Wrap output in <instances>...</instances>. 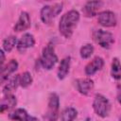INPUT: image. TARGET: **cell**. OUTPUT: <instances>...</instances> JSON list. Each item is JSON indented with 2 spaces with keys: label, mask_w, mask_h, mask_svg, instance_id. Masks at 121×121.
Masks as SVG:
<instances>
[{
  "label": "cell",
  "mask_w": 121,
  "mask_h": 121,
  "mask_svg": "<svg viewBox=\"0 0 121 121\" xmlns=\"http://www.w3.org/2000/svg\"><path fill=\"white\" fill-rule=\"evenodd\" d=\"M78 21H79V13L76 9H71L65 12L61 16L60 23H59L60 33L64 38H67V39L70 38Z\"/></svg>",
  "instance_id": "6da1fadb"
},
{
  "label": "cell",
  "mask_w": 121,
  "mask_h": 121,
  "mask_svg": "<svg viewBox=\"0 0 121 121\" xmlns=\"http://www.w3.org/2000/svg\"><path fill=\"white\" fill-rule=\"evenodd\" d=\"M57 61H58V57L55 53L54 44L52 43H49L43 49L42 56H41V59H40L41 65L44 69L50 70L54 67V65L57 63Z\"/></svg>",
  "instance_id": "7a4b0ae2"
},
{
  "label": "cell",
  "mask_w": 121,
  "mask_h": 121,
  "mask_svg": "<svg viewBox=\"0 0 121 121\" xmlns=\"http://www.w3.org/2000/svg\"><path fill=\"white\" fill-rule=\"evenodd\" d=\"M60 98L56 93H51L48 97L47 111L43 115V121H57L59 116Z\"/></svg>",
  "instance_id": "3957f363"
},
{
  "label": "cell",
  "mask_w": 121,
  "mask_h": 121,
  "mask_svg": "<svg viewBox=\"0 0 121 121\" xmlns=\"http://www.w3.org/2000/svg\"><path fill=\"white\" fill-rule=\"evenodd\" d=\"M93 109L98 116H100L102 118L107 117L111 111L110 101L103 95L97 94V95H95L94 101H93Z\"/></svg>",
  "instance_id": "277c9868"
},
{
  "label": "cell",
  "mask_w": 121,
  "mask_h": 121,
  "mask_svg": "<svg viewBox=\"0 0 121 121\" xmlns=\"http://www.w3.org/2000/svg\"><path fill=\"white\" fill-rule=\"evenodd\" d=\"M93 39L98 45L105 49L111 48V46L114 43L113 35L111 32L102 29H95L93 32Z\"/></svg>",
  "instance_id": "5b68a950"
},
{
  "label": "cell",
  "mask_w": 121,
  "mask_h": 121,
  "mask_svg": "<svg viewBox=\"0 0 121 121\" xmlns=\"http://www.w3.org/2000/svg\"><path fill=\"white\" fill-rule=\"evenodd\" d=\"M62 3H56L54 5H45L41 9V20L44 24H49L62 9Z\"/></svg>",
  "instance_id": "8992f818"
},
{
  "label": "cell",
  "mask_w": 121,
  "mask_h": 121,
  "mask_svg": "<svg viewBox=\"0 0 121 121\" xmlns=\"http://www.w3.org/2000/svg\"><path fill=\"white\" fill-rule=\"evenodd\" d=\"M97 22L99 25L105 27H112L116 25V16L111 10H104L97 15Z\"/></svg>",
  "instance_id": "52a82bcc"
},
{
  "label": "cell",
  "mask_w": 121,
  "mask_h": 121,
  "mask_svg": "<svg viewBox=\"0 0 121 121\" xmlns=\"http://www.w3.org/2000/svg\"><path fill=\"white\" fill-rule=\"evenodd\" d=\"M77 90L83 95H87L94 88V81L91 78H78L75 81Z\"/></svg>",
  "instance_id": "ba28073f"
},
{
  "label": "cell",
  "mask_w": 121,
  "mask_h": 121,
  "mask_svg": "<svg viewBox=\"0 0 121 121\" xmlns=\"http://www.w3.org/2000/svg\"><path fill=\"white\" fill-rule=\"evenodd\" d=\"M35 44V39L34 36L30 33H25L21 39L18 41L17 43V50L20 53H25L26 49L34 46Z\"/></svg>",
  "instance_id": "9c48e42d"
},
{
  "label": "cell",
  "mask_w": 121,
  "mask_h": 121,
  "mask_svg": "<svg viewBox=\"0 0 121 121\" xmlns=\"http://www.w3.org/2000/svg\"><path fill=\"white\" fill-rule=\"evenodd\" d=\"M9 118L13 121H36V118L22 108L15 109L9 114Z\"/></svg>",
  "instance_id": "30bf717a"
},
{
  "label": "cell",
  "mask_w": 121,
  "mask_h": 121,
  "mask_svg": "<svg viewBox=\"0 0 121 121\" xmlns=\"http://www.w3.org/2000/svg\"><path fill=\"white\" fill-rule=\"evenodd\" d=\"M102 6V1H88L82 8V12L86 17H93L97 14V11Z\"/></svg>",
  "instance_id": "8fae6325"
},
{
  "label": "cell",
  "mask_w": 121,
  "mask_h": 121,
  "mask_svg": "<svg viewBox=\"0 0 121 121\" xmlns=\"http://www.w3.org/2000/svg\"><path fill=\"white\" fill-rule=\"evenodd\" d=\"M104 65V60L101 57L94 58L86 66H85V74L87 76H93L97 71H99Z\"/></svg>",
  "instance_id": "7c38bea8"
},
{
  "label": "cell",
  "mask_w": 121,
  "mask_h": 121,
  "mask_svg": "<svg viewBox=\"0 0 121 121\" xmlns=\"http://www.w3.org/2000/svg\"><path fill=\"white\" fill-rule=\"evenodd\" d=\"M31 25V20H30V16L27 12L23 11L21 12L19 19L17 21V23L15 24L13 29L16 32H20V31H24L26 29H27Z\"/></svg>",
  "instance_id": "4fadbf2b"
},
{
  "label": "cell",
  "mask_w": 121,
  "mask_h": 121,
  "mask_svg": "<svg viewBox=\"0 0 121 121\" xmlns=\"http://www.w3.org/2000/svg\"><path fill=\"white\" fill-rule=\"evenodd\" d=\"M16 104H17V99L13 95H11V94L5 95V96L1 100L0 112L3 113L6 111H9V110L13 109L16 106Z\"/></svg>",
  "instance_id": "5bb4252c"
},
{
  "label": "cell",
  "mask_w": 121,
  "mask_h": 121,
  "mask_svg": "<svg viewBox=\"0 0 121 121\" xmlns=\"http://www.w3.org/2000/svg\"><path fill=\"white\" fill-rule=\"evenodd\" d=\"M17 68H18V62L16 60H10L6 66H3V68L1 69V77H0L1 82L7 80L9 78V76L17 70Z\"/></svg>",
  "instance_id": "9a60e30c"
},
{
  "label": "cell",
  "mask_w": 121,
  "mask_h": 121,
  "mask_svg": "<svg viewBox=\"0 0 121 121\" xmlns=\"http://www.w3.org/2000/svg\"><path fill=\"white\" fill-rule=\"evenodd\" d=\"M18 85H20V76L14 75L7 79V82L3 86V93L5 95L10 94L11 92L16 90Z\"/></svg>",
  "instance_id": "2e32d148"
},
{
  "label": "cell",
  "mask_w": 121,
  "mask_h": 121,
  "mask_svg": "<svg viewBox=\"0 0 121 121\" xmlns=\"http://www.w3.org/2000/svg\"><path fill=\"white\" fill-rule=\"evenodd\" d=\"M70 61H71L70 57H65L64 59H62L60 60V65H59V69H58V78H59V79H63L67 76V74L69 73Z\"/></svg>",
  "instance_id": "e0dca14e"
},
{
  "label": "cell",
  "mask_w": 121,
  "mask_h": 121,
  "mask_svg": "<svg viewBox=\"0 0 121 121\" xmlns=\"http://www.w3.org/2000/svg\"><path fill=\"white\" fill-rule=\"evenodd\" d=\"M77 115H78L77 110L73 107H68L61 112L60 119L61 121H74Z\"/></svg>",
  "instance_id": "ac0fdd59"
},
{
  "label": "cell",
  "mask_w": 121,
  "mask_h": 121,
  "mask_svg": "<svg viewBox=\"0 0 121 121\" xmlns=\"http://www.w3.org/2000/svg\"><path fill=\"white\" fill-rule=\"evenodd\" d=\"M111 76L116 79H121V63L117 58H113L112 61V68H111Z\"/></svg>",
  "instance_id": "d6986e66"
},
{
  "label": "cell",
  "mask_w": 121,
  "mask_h": 121,
  "mask_svg": "<svg viewBox=\"0 0 121 121\" xmlns=\"http://www.w3.org/2000/svg\"><path fill=\"white\" fill-rule=\"evenodd\" d=\"M17 38L15 36H9L3 41V49L6 52H10L15 45H17Z\"/></svg>",
  "instance_id": "ffe728a7"
},
{
  "label": "cell",
  "mask_w": 121,
  "mask_h": 121,
  "mask_svg": "<svg viewBox=\"0 0 121 121\" xmlns=\"http://www.w3.org/2000/svg\"><path fill=\"white\" fill-rule=\"evenodd\" d=\"M93 53H94V46L91 43L84 44L83 46H81L80 51H79L80 57L82 59H88V58H90Z\"/></svg>",
  "instance_id": "44dd1931"
},
{
  "label": "cell",
  "mask_w": 121,
  "mask_h": 121,
  "mask_svg": "<svg viewBox=\"0 0 121 121\" xmlns=\"http://www.w3.org/2000/svg\"><path fill=\"white\" fill-rule=\"evenodd\" d=\"M33 81L32 76L29 72H24L21 76H20V85L23 88H26L28 87Z\"/></svg>",
  "instance_id": "7402d4cb"
},
{
  "label": "cell",
  "mask_w": 121,
  "mask_h": 121,
  "mask_svg": "<svg viewBox=\"0 0 121 121\" xmlns=\"http://www.w3.org/2000/svg\"><path fill=\"white\" fill-rule=\"evenodd\" d=\"M116 99L118 103L121 105V83L117 84L116 86Z\"/></svg>",
  "instance_id": "603a6c76"
},
{
  "label": "cell",
  "mask_w": 121,
  "mask_h": 121,
  "mask_svg": "<svg viewBox=\"0 0 121 121\" xmlns=\"http://www.w3.org/2000/svg\"><path fill=\"white\" fill-rule=\"evenodd\" d=\"M0 57H1V61H0V65H1V69L3 68V64H4V61H5V55H4V51L1 50L0 51Z\"/></svg>",
  "instance_id": "cb8c5ba5"
},
{
  "label": "cell",
  "mask_w": 121,
  "mask_h": 121,
  "mask_svg": "<svg viewBox=\"0 0 121 121\" xmlns=\"http://www.w3.org/2000/svg\"><path fill=\"white\" fill-rule=\"evenodd\" d=\"M119 121H121V117H120V118H119Z\"/></svg>",
  "instance_id": "d4e9b609"
}]
</instances>
